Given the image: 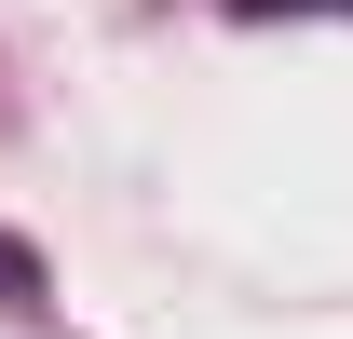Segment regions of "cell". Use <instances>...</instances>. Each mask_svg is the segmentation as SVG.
I'll return each mask as SVG.
<instances>
[{
	"mask_svg": "<svg viewBox=\"0 0 353 339\" xmlns=\"http://www.w3.org/2000/svg\"><path fill=\"white\" fill-rule=\"evenodd\" d=\"M245 28H285V14H353V0H231Z\"/></svg>",
	"mask_w": 353,
	"mask_h": 339,
	"instance_id": "7a4b0ae2",
	"label": "cell"
},
{
	"mask_svg": "<svg viewBox=\"0 0 353 339\" xmlns=\"http://www.w3.org/2000/svg\"><path fill=\"white\" fill-rule=\"evenodd\" d=\"M0 312H41V245H14V231H0Z\"/></svg>",
	"mask_w": 353,
	"mask_h": 339,
	"instance_id": "6da1fadb",
	"label": "cell"
}]
</instances>
